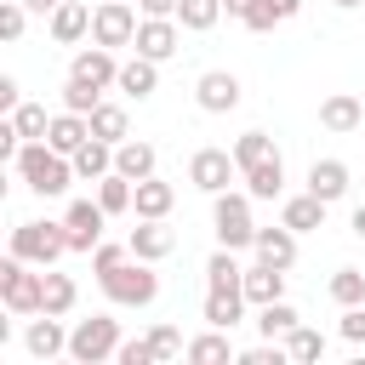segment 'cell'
Returning a JSON list of instances; mask_svg holds the SVG:
<instances>
[{
	"instance_id": "1",
	"label": "cell",
	"mask_w": 365,
	"mask_h": 365,
	"mask_svg": "<svg viewBox=\"0 0 365 365\" xmlns=\"http://www.w3.org/2000/svg\"><path fill=\"white\" fill-rule=\"evenodd\" d=\"M17 171H23V182L34 188V194H63L68 188V165H63V148H51V143H29L23 154H17Z\"/></svg>"
},
{
	"instance_id": "2",
	"label": "cell",
	"mask_w": 365,
	"mask_h": 365,
	"mask_svg": "<svg viewBox=\"0 0 365 365\" xmlns=\"http://www.w3.org/2000/svg\"><path fill=\"white\" fill-rule=\"evenodd\" d=\"M11 251L51 262V257L68 251V228H63V222H17V228H11Z\"/></svg>"
},
{
	"instance_id": "3",
	"label": "cell",
	"mask_w": 365,
	"mask_h": 365,
	"mask_svg": "<svg viewBox=\"0 0 365 365\" xmlns=\"http://www.w3.org/2000/svg\"><path fill=\"white\" fill-rule=\"evenodd\" d=\"M40 285H46V274H29L17 251L0 262V297H6V308H17V314H34V308H40Z\"/></svg>"
},
{
	"instance_id": "4",
	"label": "cell",
	"mask_w": 365,
	"mask_h": 365,
	"mask_svg": "<svg viewBox=\"0 0 365 365\" xmlns=\"http://www.w3.org/2000/svg\"><path fill=\"white\" fill-rule=\"evenodd\" d=\"M68 348H74V359H86V365H97L103 354H114V348H120V325H114L108 314H91V319H80V325H74V336H68Z\"/></svg>"
},
{
	"instance_id": "5",
	"label": "cell",
	"mask_w": 365,
	"mask_h": 365,
	"mask_svg": "<svg viewBox=\"0 0 365 365\" xmlns=\"http://www.w3.org/2000/svg\"><path fill=\"white\" fill-rule=\"evenodd\" d=\"M91 40H97V46H131V40H137L131 0H103V6L91 11Z\"/></svg>"
},
{
	"instance_id": "6",
	"label": "cell",
	"mask_w": 365,
	"mask_h": 365,
	"mask_svg": "<svg viewBox=\"0 0 365 365\" xmlns=\"http://www.w3.org/2000/svg\"><path fill=\"white\" fill-rule=\"evenodd\" d=\"M217 240H222L228 251H240L245 240H257V228H251V205H245V194H217Z\"/></svg>"
},
{
	"instance_id": "7",
	"label": "cell",
	"mask_w": 365,
	"mask_h": 365,
	"mask_svg": "<svg viewBox=\"0 0 365 365\" xmlns=\"http://www.w3.org/2000/svg\"><path fill=\"white\" fill-rule=\"evenodd\" d=\"M103 205H91V200H74L68 205V217H63V228H68V251H91L97 245V234H103Z\"/></svg>"
},
{
	"instance_id": "8",
	"label": "cell",
	"mask_w": 365,
	"mask_h": 365,
	"mask_svg": "<svg viewBox=\"0 0 365 365\" xmlns=\"http://www.w3.org/2000/svg\"><path fill=\"white\" fill-rule=\"evenodd\" d=\"M103 285H108V297H114V302H148L160 279H154L143 262H137V268H131V262H120L114 274H103Z\"/></svg>"
},
{
	"instance_id": "9",
	"label": "cell",
	"mask_w": 365,
	"mask_h": 365,
	"mask_svg": "<svg viewBox=\"0 0 365 365\" xmlns=\"http://www.w3.org/2000/svg\"><path fill=\"white\" fill-rule=\"evenodd\" d=\"M234 165H240V160H228L222 148H200V154L188 160V177H194L200 188H211V194H222V188H228V177H234Z\"/></svg>"
},
{
	"instance_id": "10",
	"label": "cell",
	"mask_w": 365,
	"mask_h": 365,
	"mask_svg": "<svg viewBox=\"0 0 365 365\" xmlns=\"http://www.w3.org/2000/svg\"><path fill=\"white\" fill-rule=\"evenodd\" d=\"M46 143H51V148H63V154H80V148L91 143V114H80V108L57 114V120H51V131H46Z\"/></svg>"
},
{
	"instance_id": "11",
	"label": "cell",
	"mask_w": 365,
	"mask_h": 365,
	"mask_svg": "<svg viewBox=\"0 0 365 365\" xmlns=\"http://www.w3.org/2000/svg\"><path fill=\"white\" fill-rule=\"evenodd\" d=\"M137 51H143V57H171V51H177V23H171V17L137 23Z\"/></svg>"
},
{
	"instance_id": "12",
	"label": "cell",
	"mask_w": 365,
	"mask_h": 365,
	"mask_svg": "<svg viewBox=\"0 0 365 365\" xmlns=\"http://www.w3.org/2000/svg\"><path fill=\"white\" fill-rule=\"evenodd\" d=\"M200 103H205L211 114H222V108H234V103H240V80H234V74H222V68H211V74H200Z\"/></svg>"
},
{
	"instance_id": "13",
	"label": "cell",
	"mask_w": 365,
	"mask_h": 365,
	"mask_svg": "<svg viewBox=\"0 0 365 365\" xmlns=\"http://www.w3.org/2000/svg\"><path fill=\"white\" fill-rule=\"evenodd\" d=\"M257 257L274 262V268H291V262H297V240H291V228H285V222H279V228H257Z\"/></svg>"
},
{
	"instance_id": "14",
	"label": "cell",
	"mask_w": 365,
	"mask_h": 365,
	"mask_svg": "<svg viewBox=\"0 0 365 365\" xmlns=\"http://www.w3.org/2000/svg\"><path fill=\"white\" fill-rule=\"evenodd\" d=\"M319 125H331V131H354V125H359V97H354V91H331V97L319 103Z\"/></svg>"
},
{
	"instance_id": "15",
	"label": "cell",
	"mask_w": 365,
	"mask_h": 365,
	"mask_svg": "<svg viewBox=\"0 0 365 365\" xmlns=\"http://www.w3.org/2000/svg\"><path fill=\"white\" fill-rule=\"evenodd\" d=\"M308 188H314L319 200H336V194L348 188V165H342V160H314V165H308Z\"/></svg>"
},
{
	"instance_id": "16",
	"label": "cell",
	"mask_w": 365,
	"mask_h": 365,
	"mask_svg": "<svg viewBox=\"0 0 365 365\" xmlns=\"http://www.w3.org/2000/svg\"><path fill=\"white\" fill-rule=\"evenodd\" d=\"M131 251H137L143 262H154V257H165V251H171V228H165L160 217H148L143 228H131Z\"/></svg>"
},
{
	"instance_id": "17",
	"label": "cell",
	"mask_w": 365,
	"mask_h": 365,
	"mask_svg": "<svg viewBox=\"0 0 365 365\" xmlns=\"http://www.w3.org/2000/svg\"><path fill=\"white\" fill-rule=\"evenodd\" d=\"M240 285H245V297H251V302H274V297L285 291V274H279L274 262H257V268H245V279H240Z\"/></svg>"
},
{
	"instance_id": "18",
	"label": "cell",
	"mask_w": 365,
	"mask_h": 365,
	"mask_svg": "<svg viewBox=\"0 0 365 365\" xmlns=\"http://www.w3.org/2000/svg\"><path fill=\"white\" fill-rule=\"evenodd\" d=\"M68 74H80V80H91V86H108V80H120V68H114V57H108L103 46H91V51H80Z\"/></svg>"
},
{
	"instance_id": "19",
	"label": "cell",
	"mask_w": 365,
	"mask_h": 365,
	"mask_svg": "<svg viewBox=\"0 0 365 365\" xmlns=\"http://www.w3.org/2000/svg\"><path fill=\"white\" fill-rule=\"evenodd\" d=\"M131 205H137L143 217H165V211H171V182H160V177H137Z\"/></svg>"
},
{
	"instance_id": "20",
	"label": "cell",
	"mask_w": 365,
	"mask_h": 365,
	"mask_svg": "<svg viewBox=\"0 0 365 365\" xmlns=\"http://www.w3.org/2000/svg\"><path fill=\"white\" fill-rule=\"evenodd\" d=\"M86 29H91V11H86L80 0H63V6L51 11V34H57V40H80Z\"/></svg>"
},
{
	"instance_id": "21",
	"label": "cell",
	"mask_w": 365,
	"mask_h": 365,
	"mask_svg": "<svg viewBox=\"0 0 365 365\" xmlns=\"http://www.w3.org/2000/svg\"><path fill=\"white\" fill-rule=\"evenodd\" d=\"M114 171H125L131 182H137V177H154V148H148V143H120V148H114Z\"/></svg>"
},
{
	"instance_id": "22",
	"label": "cell",
	"mask_w": 365,
	"mask_h": 365,
	"mask_svg": "<svg viewBox=\"0 0 365 365\" xmlns=\"http://www.w3.org/2000/svg\"><path fill=\"white\" fill-rule=\"evenodd\" d=\"M325 205H331V200H319L314 188H308L302 200H285V228H319V222H325Z\"/></svg>"
},
{
	"instance_id": "23",
	"label": "cell",
	"mask_w": 365,
	"mask_h": 365,
	"mask_svg": "<svg viewBox=\"0 0 365 365\" xmlns=\"http://www.w3.org/2000/svg\"><path fill=\"white\" fill-rule=\"evenodd\" d=\"M205 279H211V291H245V285H240V279H245V268L234 262V251H228V245L205 262Z\"/></svg>"
},
{
	"instance_id": "24",
	"label": "cell",
	"mask_w": 365,
	"mask_h": 365,
	"mask_svg": "<svg viewBox=\"0 0 365 365\" xmlns=\"http://www.w3.org/2000/svg\"><path fill=\"white\" fill-rule=\"evenodd\" d=\"M279 182H285V165H279V154L274 160H262V165H251L245 171V188L257 194V200H274L279 194Z\"/></svg>"
},
{
	"instance_id": "25",
	"label": "cell",
	"mask_w": 365,
	"mask_h": 365,
	"mask_svg": "<svg viewBox=\"0 0 365 365\" xmlns=\"http://www.w3.org/2000/svg\"><path fill=\"white\" fill-rule=\"evenodd\" d=\"M74 308V279L68 274H46L40 285V314H68Z\"/></svg>"
},
{
	"instance_id": "26",
	"label": "cell",
	"mask_w": 365,
	"mask_h": 365,
	"mask_svg": "<svg viewBox=\"0 0 365 365\" xmlns=\"http://www.w3.org/2000/svg\"><path fill=\"white\" fill-rule=\"evenodd\" d=\"M120 86H125L131 97H148V91H154V57L137 51L131 63H120Z\"/></svg>"
},
{
	"instance_id": "27",
	"label": "cell",
	"mask_w": 365,
	"mask_h": 365,
	"mask_svg": "<svg viewBox=\"0 0 365 365\" xmlns=\"http://www.w3.org/2000/svg\"><path fill=\"white\" fill-rule=\"evenodd\" d=\"M240 297H245V291H211V297H205V319H211L217 331H228V325L240 319Z\"/></svg>"
},
{
	"instance_id": "28",
	"label": "cell",
	"mask_w": 365,
	"mask_h": 365,
	"mask_svg": "<svg viewBox=\"0 0 365 365\" xmlns=\"http://www.w3.org/2000/svg\"><path fill=\"white\" fill-rule=\"evenodd\" d=\"M257 325H262V336H291V331H297V308L274 297V302H262V319H257Z\"/></svg>"
},
{
	"instance_id": "29",
	"label": "cell",
	"mask_w": 365,
	"mask_h": 365,
	"mask_svg": "<svg viewBox=\"0 0 365 365\" xmlns=\"http://www.w3.org/2000/svg\"><path fill=\"white\" fill-rule=\"evenodd\" d=\"M234 160L251 171V165H262V160H274V143H268V131H245L240 143H234Z\"/></svg>"
},
{
	"instance_id": "30",
	"label": "cell",
	"mask_w": 365,
	"mask_h": 365,
	"mask_svg": "<svg viewBox=\"0 0 365 365\" xmlns=\"http://www.w3.org/2000/svg\"><path fill=\"white\" fill-rule=\"evenodd\" d=\"M131 194H137V188H131V177H125V171H114V177H103L97 205H103V211H125V205H131Z\"/></svg>"
},
{
	"instance_id": "31",
	"label": "cell",
	"mask_w": 365,
	"mask_h": 365,
	"mask_svg": "<svg viewBox=\"0 0 365 365\" xmlns=\"http://www.w3.org/2000/svg\"><path fill=\"white\" fill-rule=\"evenodd\" d=\"M91 137H125V108L120 103H97L91 108Z\"/></svg>"
},
{
	"instance_id": "32",
	"label": "cell",
	"mask_w": 365,
	"mask_h": 365,
	"mask_svg": "<svg viewBox=\"0 0 365 365\" xmlns=\"http://www.w3.org/2000/svg\"><path fill=\"white\" fill-rule=\"evenodd\" d=\"M29 348H34V354H40V359H51V354H57V348H63V331H57V319H51V314H46V319H34V325H29Z\"/></svg>"
},
{
	"instance_id": "33",
	"label": "cell",
	"mask_w": 365,
	"mask_h": 365,
	"mask_svg": "<svg viewBox=\"0 0 365 365\" xmlns=\"http://www.w3.org/2000/svg\"><path fill=\"white\" fill-rule=\"evenodd\" d=\"M108 165H114V154H108L103 143H86V148L74 154V171H80V177H108Z\"/></svg>"
},
{
	"instance_id": "34",
	"label": "cell",
	"mask_w": 365,
	"mask_h": 365,
	"mask_svg": "<svg viewBox=\"0 0 365 365\" xmlns=\"http://www.w3.org/2000/svg\"><path fill=\"white\" fill-rule=\"evenodd\" d=\"M331 297H336V302H348V308H354V302H365V274H359V268H336Z\"/></svg>"
},
{
	"instance_id": "35",
	"label": "cell",
	"mask_w": 365,
	"mask_h": 365,
	"mask_svg": "<svg viewBox=\"0 0 365 365\" xmlns=\"http://www.w3.org/2000/svg\"><path fill=\"white\" fill-rule=\"evenodd\" d=\"M285 354H291V359H319V354H325V336L308 331V325H297V331L285 336Z\"/></svg>"
},
{
	"instance_id": "36",
	"label": "cell",
	"mask_w": 365,
	"mask_h": 365,
	"mask_svg": "<svg viewBox=\"0 0 365 365\" xmlns=\"http://www.w3.org/2000/svg\"><path fill=\"white\" fill-rule=\"evenodd\" d=\"M217 11H222V0H182V6H177L182 29H211V23H217Z\"/></svg>"
},
{
	"instance_id": "37",
	"label": "cell",
	"mask_w": 365,
	"mask_h": 365,
	"mask_svg": "<svg viewBox=\"0 0 365 365\" xmlns=\"http://www.w3.org/2000/svg\"><path fill=\"white\" fill-rule=\"evenodd\" d=\"M97 91H103V86H91V80L68 74V86H63V103H68V108H80V114H91V108H97Z\"/></svg>"
},
{
	"instance_id": "38",
	"label": "cell",
	"mask_w": 365,
	"mask_h": 365,
	"mask_svg": "<svg viewBox=\"0 0 365 365\" xmlns=\"http://www.w3.org/2000/svg\"><path fill=\"white\" fill-rule=\"evenodd\" d=\"M11 125H17L23 137H46V131H51V120H46V108H40V103H23V108H11Z\"/></svg>"
},
{
	"instance_id": "39",
	"label": "cell",
	"mask_w": 365,
	"mask_h": 365,
	"mask_svg": "<svg viewBox=\"0 0 365 365\" xmlns=\"http://www.w3.org/2000/svg\"><path fill=\"white\" fill-rule=\"evenodd\" d=\"M297 6H302V0H257L245 23H251V29H268V23H279V17H291Z\"/></svg>"
},
{
	"instance_id": "40",
	"label": "cell",
	"mask_w": 365,
	"mask_h": 365,
	"mask_svg": "<svg viewBox=\"0 0 365 365\" xmlns=\"http://www.w3.org/2000/svg\"><path fill=\"white\" fill-rule=\"evenodd\" d=\"M228 354H234L228 336H194V342H188V359H200V365H205V359H228Z\"/></svg>"
},
{
	"instance_id": "41",
	"label": "cell",
	"mask_w": 365,
	"mask_h": 365,
	"mask_svg": "<svg viewBox=\"0 0 365 365\" xmlns=\"http://www.w3.org/2000/svg\"><path fill=\"white\" fill-rule=\"evenodd\" d=\"M148 348H154V359H171V354H188V348H182V336H177L171 325H160V331H148Z\"/></svg>"
},
{
	"instance_id": "42",
	"label": "cell",
	"mask_w": 365,
	"mask_h": 365,
	"mask_svg": "<svg viewBox=\"0 0 365 365\" xmlns=\"http://www.w3.org/2000/svg\"><path fill=\"white\" fill-rule=\"evenodd\" d=\"M120 262H125V245H97V251H91V268H97V274H114Z\"/></svg>"
},
{
	"instance_id": "43",
	"label": "cell",
	"mask_w": 365,
	"mask_h": 365,
	"mask_svg": "<svg viewBox=\"0 0 365 365\" xmlns=\"http://www.w3.org/2000/svg\"><path fill=\"white\" fill-rule=\"evenodd\" d=\"M240 359H245V365H285V359H291V354H285V348H279V342H274V348H245V354H240Z\"/></svg>"
},
{
	"instance_id": "44",
	"label": "cell",
	"mask_w": 365,
	"mask_h": 365,
	"mask_svg": "<svg viewBox=\"0 0 365 365\" xmlns=\"http://www.w3.org/2000/svg\"><path fill=\"white\" fill-rule=\"evenodd\" d=\"M148 359H154L148 336H143V342H120V365H148Z\"/></svg>"
},
{
	"instance_id": "45",
	"label": "cell",
	"mask_w": 365,
	"mask_h": 365,
	"mask_svg": "<svg viewBox=\"0 0 365 365\" xmlns=\"http://www.w3.org/2000/svg\"><path fill=\"white\" fill-rule=\"evenodd\" d=\"M342 336H348V342H365V308H359V302L342 314Z\"/></svg>"
},
{
	"instance_id": "46",
	"label": "cell",
	"mask_w": 365,
	"mask_h": 365,
	"mask_svg": "<svg viewBox=\"0 0 365 365\" xmlns=\"http://www.w3.org/2000/svg\"><path fill=\"white\" fill-rule=\"evenodd\" d=\"M0 34H6V40L23 34V6H0Z\"/></svg>"
},
{
	"instance_id": "47",
	"label": "cell",
	"mask_w": 365,
	"mask_h": 365,
	"mask_svg": "<svg viewBox=\"0 0 365 365\" xmlns=\"http://www.w3.org/2000/svg\"><path fill=\"white\" fill-rule=\"evenodd\" d=\"M137 6H143L148 17H177V6H182V0H137Z\"/></svg>"
},
{
	"instance_id": "48",
	"label": "cell",
	"mask_w": 365,
	"mask_h": 365,
	"mask_svg": "<svg viewBox=\"0 0 365 365\" xmlns=\"http://www.w3.org/2000/svg\"><path fill=\"white\" fill-rule=\"evenodd\" d=\"M0 108H17V80L0 74Z\"/></svg>"
},
{
	"instance_id": "49",
	"label": "cell",
	"mask_w": 365,
	"mask_h": 365,
	"mask_svg": "<svg viewBox=\"0 0 365 365\" xmlns=\"http://www.w3.org/2000/svg\"><path fill=\"white\" fill-rule=\"evenodd\" d=\"M222 6H228V17H251V6H257V0H222Z\"/></svg>"
},
{
	"instance_id": "50",
	"label": "cell",
	"mask_w": 365,
	"mask_h": 365,
	"mask_svg": "<svg viewBox=\"0 0 365 365\" xmlns=\"http://www.w3.org/2000/svg\"><path fill=\"white\" fill-rule=\"evenodd\" d=\"M23 6H29V11H57L63 0H23Z\"/></svg>"
},
{
	"instance_id": "51",
	"label": "cell",
	"mask_w": 365,
	"mask_h": 365,
	"mask_svg": "<svg viewBox=\"0 0 365 365\" xmlns=\"http://www.w3.org/2000/svg\"><path fill=\"white\" fill-rule=\"evenodd\" d=\"M354 234H365V205H359V211H354Z\"/></svg>"
},
{
	"instance_id": "52",
	"label": "cell",
	"mask_w": 365,
	"mask_h": 365,
	"mask_svg": "<svg viewBox=\"0 0 365 365\" xmlns=\"http://www.w3.org/2000/svg\"><path fill=\"white\" fill-rule=\"evenodd\" d=\"M336 6H359V0H336Z\"/></svg>"
}]
</instances>
